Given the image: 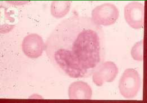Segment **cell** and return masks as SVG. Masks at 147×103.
<instances>
[{
    "mask_svg": "<svg viewBox=\"0 0 147 103\" xmlns=\"http://www.w3.org/2000/svg\"><path fill=\"white\" fill-rule=\"evenodd\" d=\"M45 51L60 72L73 78H87L105 61V34L91 18L73 15L55 28Z\"/></svg>",
    "mask_w": 147,
    "mask_h": 103,
    "instance_id": "1",
    "label": "cell"
},
{
    "mask_svg": "<svg viewBox=\"0 0 147 103\" xmlns=\"http://www.w3.org/2000/svg\"><path fill=\"white\" fill-rule=\"evenodd\" d=\"M141 80L136 69L128 68L124 71L119 81L118 88L120 94L126 99L135 98L139 92Z\"/></svg>",
    "mask_w": 147,
    "mask_h": 103,
    "instance_id": "2",
    "label": "cell"
},
{
    "mask_svg": "<svg viewBox=\"0 0 147 103\" xmlns=\"http://www.w3.org/2000/svg\"><path fill=\"white\" fill-rule=\"evenodd\" d=\"M119 16V10L115 4L105 3L94 8L91 18L100 26H108L115 23Z\"/></svg>",
    "mask_w": 147,
    "mask_h": 103,
    "instance_id": "3",
    "label": "cell"
},
{
    "mask_svg": "<svg viewBox=\"0 0 147 103\" xmlns=\"http://www.w3.org/2000/svg\"><path fill=\"white\" fill-rule=\"evenodd\" d=\"M124 18L130 27L138 29L144 25V7L143 4L138 1H132L124 7Z\"/></svg>",
    "mask_w": 147,
    "mask_h": 103,
    "instance_id": "4",
    "label": "cell"
},
{
    "mask_svg": "<svg viewBox=\"0 0 147 103\" xmlns=\"http://www.w3.org/2000/svg\"><path fill=\"white\" fill-rule=\"evenodd\" d=\"M22 49L27 57L36 58L41 56L45 50V43L39 35L31 33L24 38Z\"/></svg>",
    "mask_w": 147,
    "mask_h": 103,
    "instance_id": "5",
    "label": "cell"
},
{
    "mask_svg": "<svg viewBox=\"0 0 147 103\" xmlns=\"http://www.w3.org/2000/svg\"><path fill=\"white\" fill-rule=\"evenodd\" d=\"M118 74V68L112 61H105L100 65L92 74L93 82L98 87L105 83L111 82Z\"/></svg>",
    "mask_w": 147,
    "mask_h": 103,
    "instance_id": "6",
    "label": "cell"
},
{
    "mask_svg": "<svg viewBox=\"0 0 147 103\" xmlns=\"http://www.w3.org/2000/svg\"><path fill=\"white\" fill-rule=\"evenodd\" d=\"M93 91L91 87L83 81H77L70 84L68 96L70 99H90Z\"/></svg>",
    "mask_w": 147,
    "mask_h": 103,
    "instance_id": "7",
    "label": "cell"
},
{
    "mask_svg": "<svg viewBox=\"0 0 147 103\" xmlns=\"http://www.w3.org/2000/svg\"><path fill=\"white\" fill-rule=\"evenodd\" d=\"M71 4L68 1H54L51 5V15L55 18H62L69 13Z\"/></svg>",
    "mask_w": 147,
    "mask_h": 103,
    "instance_id": "8",
    "label": "cell"
},
{
    "mask_svg": "<svg viewBox=\"0 0 147 103\" xmlns=\"http://www.w3.org/2000/svg\"><path fill=\"white\" fill-rule=\"evenodd\" d=\"M131 54L132 58L138 61H143V40H141L132 47Z\"/></svg>",
    "mask_w": 147,
    "mask_h": 103,
    "instance_id": "9",
    "label": "cell"
},
{
    "mask_svg": "<svg viewBox=\"0 0 147 103\" xmlns=\"http://www.w3.org/2000/svg\"><path fill=\"white\" fill-rule=\"evenodd\" d=\"M28 1H7V3L9 4H12L13 5H22L27 4Z\"/></svg>",
    "mask_w": 147,
    "mask_h": 103,
    "instance_id": "10",
    "label": "cell"
},
{
    "mask_svg": "<svg viewBox=\"0 0 147 103\" xmlns=\"http://www.w3.org/2000/svg\"><path fill=\"white\" fill-rule=\"evenodd\" d=\"M30 99H39V98H42V97L41 96L39 95L38 94H33L32 95L29 97Z\"/></svg>",
    "mask_w": 147,
    "mask_h": 103,
    "instance_id": "11",
    "label": "cell"
}]
</instances>
